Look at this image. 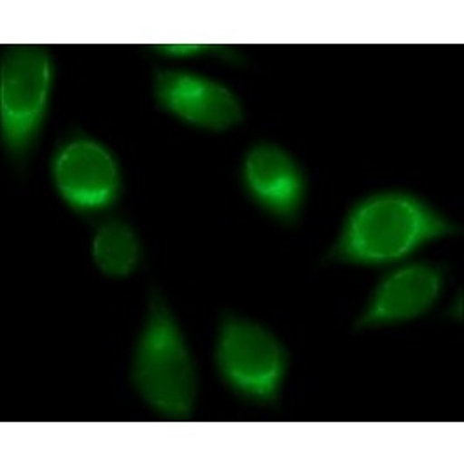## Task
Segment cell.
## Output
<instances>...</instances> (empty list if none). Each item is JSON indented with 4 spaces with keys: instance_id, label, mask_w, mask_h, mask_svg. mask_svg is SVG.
Segmentation results:
<instances>
[{
    "instance_id": "cell-9",
    "label": "cell",
    "mask_w": 464,
    "mask_h": 464,
    "mask_svg": "<svg viewBox=\"0 0 464 464\" xmlns=\"http://www.w3.org/2000/svg\"><path fill=\"white\" fill-rule=\"evenodd\" d=\"M92 258L107 277L123 279L140 265L142 249L135 230L123 219H107L92 240Z\"/></svg>"
},
{
    "instance_id": "cell-7",
    "label": "cell",
    "mask_w": 464,
    "mask_h": 464,
    "mask_svg": "<svg viewBox=\"0 0 464 464\" xmlns=\"http://www.w3.org/2000/svg\"><path fill=\"white\" fill-rule=\"evenodd\" d=\"M445 287V268L417 261L392 270L375 285L356 328H375L422 317L439 304Z\"/></svg>"
},
{
    "instance_id": "cell-5",
    "label": "cell",
    "mask_w": 464,
    "mask_h": 464,
    "mask_svg": "<svg viewBox=\"0 0 464 464\" xmlns=\"http://www.w3.org/2000/svg\"><path fill=\"white\" fill-rule=\"evenodd\" d=\"M52 179L62 200L82 214L114 206L121 195V170L99 140L76 133L65 139L52 160Z\"/></svg>"
},
{
    "instance_id": "cell-4",
    "label": "cell",
    "mask_w": 464,
    "mask_h": 464,
    "mask_svg": "<svg viewBox=\"0 0 464 464\" xmlns=\"http://www.w3.org/2000/svg\"><path fill=\"white\" fill-rule=\"evenodd\" d=\"M214 362L221 379L237 394L256 403H276L289 354L266 328L230 314L221 319Z\"/></svg>"
},
{
    "instance_id": "cell-2",
    "label": "cell",
    "mask_w": 464,
    "mask_h": 464,
    "mask_svg": "<svg viewBox=\"0 0 464 464\" xmlns=\"http://www.w3.org/2000/svg\"><path fill=\"white\" fill-rule=\"evenodd\" d=\"M130 377L139 396L160 415L186 419L193 413L197 368L174 314L158 293L150 298Z\"/></svg>"
},
{
    "instance_id": "cell-6",
    "label": "cell",
    "mask_w": 464,
    "mask_h": 464,
    "mask_svg": "<svg viewBox=\"0 0 464 464\" xmlns=\"http://www.w3.org/2000/svg\"><path fill=\"white\" fill-rule=\"evenodd\" d=\"M153 90L160 109L198 129L225 131L244 120L238 97L216 79L158 69Z\"/></svg>"
},
{
    "instance_id": "cell-10",
    "label": "cell",
    "mask_w": 464,
    "mask_h": 464,
    "mask_svg": "<svg viewBox=\"0 0 464 464\" xmlns=\"http://www.w3.org/2000/svg\"><path fill=\"white\" fill-rule=\"evenodd\" d=\"M155 50H158L163 54H169V56H195V54H207V53H212V54H221V56H230V58H237L235 53L223 48V46H210V44H165V46H156Z\"/></svg>"
},
{
    "instance_id": "cell-8",
    "label": "cell",
    "mask_w": 464,
    "mask_h": 464,
    "mask_svg": "<svg viewBox=\"0 0 464 464\" xmlns=\"http://www.w3.org/2000/svg\"><path fill=\"white\" fill-rule=\"evenodd\" d=\"M247 195L263 210L284 223H293L305 202L307 182L302 167L283 148L268 142L253 146L242 163Z\"/></svg>"
},
{
    "instance_id": "cell-3",
    "label": "cell",
    "mask_w": 464,
    "mask_h": 464,
    "mask_svg": "<svg viewBox=\"0 0 464 464\" xmlns=\"http://www.w3.org/2000/svg\"><path fill=\"white\" fill-rule=\"evenodd\" d=\"M53 88L52 54L13 46L0 65V129L7 158L22 165L41 133Z\"/></svg>"
},
{
    "instance_id": "cell-1",
    "label": "cell",
    "mask_w": 464,
    "mask_h": 464,
    "mask_svg": "<svg viewBox=\"0 0 464 464\" xmlns=\"http://www.w3.org/2000/svg\"><path fill=\"white\" fill-rule=\"evenodd\" d=\"M458 232L450 219L412 193L382 191L349 210L326 261L389 265L412 256L428 242Z\"/></svg>"
}]
</instances>
